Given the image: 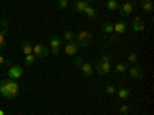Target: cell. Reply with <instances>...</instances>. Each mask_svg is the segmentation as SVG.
<instances>
[{
  "label": "cell",
  "instance_id": "26",
  "mask_svg": "<svg viewBox=\"0 0 154 115\" xmlns=\"http://www.w3.org/2000/svg\"><path fill=\"white\" fill-rule=\"evenodd\" d=\"M105 92H106L108 95H114V94H116V87H114V84H111V83L105 84Z\"/></svg>",
  "mask_w": 154,
  "mask_h": 115
},
{
  "label": "cell",
  "instance_id": "8",
  "mask_svg": "<svg viewBox=\"0 0 154 115\" xmlns=\"http://www.w3.org/2000/svg\"><path fill=\"white\" fill-rule=\"evenodd\" d=\"M100 29H102V32H103L106 37H111V42H112V43H116V42L119 40V38L114 35V28H112V25H111V23H103Z\"/></svg>",
  "mask_w": 154,
  "mask_h": 115
},
{
  "label": "cell",
  "instance_id": "5",
  "mask_svg": "<svg viewBox=\"0 0 154 115\" xmlns=\"http://www.w3.org/2000/svg\"><path fill=\"white\" fill-rule=\"evenodd\" d=\"M32 54L35 55V58H46L49 55V48L43 43H38L32 46Z\"/></svg>",
  "mask_w": 154,
  "mask_h": 115
},
{
  "label": "cell",
  "instance_id": "4",
  "mask_svg": "<svg viewBox=\"0 0 154 115\" xmlns=\"http://www.w3.org/2000/svg\"><path fill=\"white\" fill-rule=\"evenodd\" d=\"M74 65L77 66V68H79L82 72H83V75L85 77H91L93 74H94V68L91 66V65H89V63H85L82 58H79V57H77V58H74Z\"/></svg>",
  "mask_w": 154,
  "mask_h": 115
},
{
  "label": "cell",
  "instance_id": "20",
  "mask_svg": "<svg viewBox=\"0 0 154 115\" xmlns=\"http://www.w3.org/2000/svg\"><path fill=\"white\" fill-rule=\"evenodd\" d=\"M35 61H37V58H35V55H34V54H28V55H25V65H26L28 68H31Z\"/></svg>",
  "mask_w": 154,
  "mask_h": 115
},
{
  "label": "cell",
  "instance_id": "32",
  "mask_svg": "<svg viewBox=\"0 0 154 115\" xmlns=\"http://www.w3.org/2000/svg\"><path fill=\"white\" fill-rule=\"evenodd\" d=\"M123 2H131V0H123Z\"/></svg>",
  "mask_w": 154,
  "mask_h": 115
},
{
  "label": "cell",
  "instance_id": "29",
  "mask_svg": "<svg viewBox=\"0 0 154 115\" xmlns=\"http://www.w3.org/2000/svg\"><path fill=\"white\" fill-rule=\"evenodd\" d=\"M5 61H6V58H5L2 54H0V66H2V65H5Z\"/></svg>",
  "mask_w": 154,
  "mask_h": 115
},
{
  "label": "cell",
  "instance_id": "25",
  "mask_svg": "<svg viewBox=\"0 0 154 115\" xmlns=\"http://www.w3.org/2000/svg\"><path fill=\"white\" fill-rule=\"evenodd\" d=\"M59 9H68L69 8V0H57Z\"/></svg>",
  "mask_w": 154,
  "mask_h": 115
},
{
  "label": "cell",
  "instance_id": "12",
  "mask_svg": "<svg viewBox=\"0 0 154 115\" xmlns=\"http://www.w3.org/2000/svg\"><path fill=\"white\" fill-rule=\"evenodd\" d=\"M134 9V2H125L119 6V11H120V16L126 17V16H130L131 12Z\"/></svg>",
  "mask_w": 154,
  "mask_h": 115
},
{
  "label": "cell",
  "instance_id": "2",
  "mask_svg": "<svg viewBox=\"0 0 154 115\" xmlns=\"http://www.w3.org/2000/svg\"><path fill=\"white\" fill-rule=\"evenodd\" d=\"M91 40H93V35L88 31H80V32L75 34V42L80 48H86L89 43H91Z\"/></svg>",
  "mask_w": 154,
  "mask_h": 115
},
{
  "label": "cell",
  "instance_id": "13",
  "mask_svg": "<svg viewBox=\"0 0 154 115\" xmlns=\"http://www.w3.org/2000/svg\"><path fill=\"white\" fill-rule=\"evenodd\" d=\"M145 29V20L142 17H134L133 19V31L134 32H142Z\"/></svg>",
  "mask_w": 154,
  "mask_h": 115
},
{
  "label": "cell",
  "instance_id": "31",
  "mask_svg": "<svg viewBox=\"0 0 154 115\" xmlns=\"http://www.w3.org/2000/svg\"><path fill=\"white\" fill-rule=\"evenodd\" d=\"M0 115H5V112H3V111H0Z\"/></svg>",
  "mask_w": 154,
  "mask_h": 115
},
{
  "label": "cell",
  "instance_id": "28",
  "mask_svg": "<svg viewBox=\"0 0 154 115\" xmlns=\"http://www.w3.org/2000/svg\"><path fill=\"white\" fill-rule=\"evenodd\" d=\"M99 61H108V63H111V61H112V57H111L109 54H103V55L100 57Z\"/></svg>",
  "mask_w": 154,
  "mask_h": 115
},
{
  "label": "cell",
  "instance_id": "18",
  "mask_svg": "<svg viewBox=\"0 0 154 115\" xmlns=\"http://www.w3.org/2000/svg\"><path fill=\"white\" fill-rule=\"evenodd\" d=\"M105 6H106V9H109V11H117L119 6H120V3L117 2V0H106Z\"/></svg>",
  "mask_w": 154,
  "mask_h": 115
},
{
  "label": "cell",
  "instance_id": "19",
  "mask_svg": "<svg viewBox=\"0 0 154 115\" xmlns=\"http://www.w3.org/2000/svg\"><path fill=\"white\" fill-rule=\"evenodd\" d=\"M22 52H23V55L32 54V45L29 42H22Z\"/></svg>",
  "mask_w": 154,
  "mask_h": 115
},
{
  "label": "cell",
  "instance_id": "33",
  "mask_svg": "<svg viewBox=\"0 0 154 115\" xmlns=\"http://www.w3.org/2000/svg\"><path fill=\"white\" fill-rule=\"evenodd\" d=\"M86 2H94V0H86Z\"/></svg>",
  "mask_w": 154,
  "mask_h": 115
},
{
  "label": "cell",
  "instance_id": "27",
  "mask_svg": "<svg viewBox=\"0 0 154 115\" xmlns=\"http://www.w3.org/2000/svg\"><path fill=\"white\" fill-rule=\"evenodd\" d=\"M119 112H120V115H128V114H130V106L122 105V106L119 108Z\"/></svg>",
  "mask_w": 154,
  "mask_h": 115
},
{
  "label": "cell",
  "instance_id": "22",
  "mask_svg": "<svg viewBox=\"0 0 154 115\" xmlns=\"http://www.w3.org/2000/svg\"><path fill=\"white\" fill-rule=\"evenodd\" d=\"M63 38H65L66 42H71V40H74V38H75V32L71 31V29H66L65 32H63Z\"/></svg>",
  "mask_w": 154,
  "mask_h": 115
},
{
  "label": "cell",
  "instance_id": "11",
  "mask_svg": "<svg viewBox=\"0 0 154 115\" xmlns=\"http://www.w3.org/2000/svg\"><path fill=\"white\" fill-rule=\"evenodd\" d=\"M112 28H114V35L119 38L122 34L126 32V29H128V23H126V22H117L116 25H112Z\"/></svg>",
  "mask_w": 154,
  "mask_h": 115
},
{
  "label": "cell",
  "instance_id": "23",
  "mask_svg": "<svg viewBox=\"0 0 154 115\" xmlns=\"http://www.w3.org/2000/svg\"><path fill=\"white\" fill-rule=\"evenodd\" d=\"M116 71H117L119 74H123V72L128 71V65H126V63H123V61H119L117 65H116Z\"/></svg>",
  "mask_w": 154,
  "mask_h": 115
},
{
  "label": "cell",
  "instance_id": "14",
  "mask_svg": "<svg viewBox=\"0 0 154 115\" xmlns=\"http://www.w3.org/2000/svg\"><path fill=\"white\" fill-rule=\"evenodd\" d=\"M128 74H130L131 78H143V71L139 66H131L128 68Z\"/></svg>",
  "mask_w": 154,
  "mask_h": 115
},
{
  "label": "cell",
  "instance_id": "16",
  "mask_svg": "<svg viewBox=\"0 0 154 115\" xmlns=\"http://www.w3.org/2000/svg\"><path fill=\"white\" fill-rule=\"evenodd\" d=\"M9 34V28H0V51L6 46V35Z\"/></svg>",
  "mask_w": 154,
  "mask_h": 115
},
{
  "label": "cell",
  "instance_id": "6",
  "mask_svg": "<svg viewBox=\"0 0 154 115\" xmlns=\"http://www.w3.org/2000/svg\"><path fill=\"white\" fill-rule=\"evenodd\" d=\"M23 68L20 66V65H11L9 68H8V78H12V80H19V78H22V75H23Z\"/></svg>",
  "mask_w": 154,
  "mask_h": 115
},
{
  "label": "cell",
  "instance_id": "17",
  "mask_svg": "<svg viewBox=\"0 0 154 115\" xmlns=\"http://www.w3.org/2000/svg\"><path fill=\"white\" fill-rule=\"evenodd\" d=\"M83 14H85L88 19H91V20L97 19V11H96V8H94V6H91V5H89V6L85 9V12H83Z\"/></svg>",
  "mask_w": 154,
  "mask_h": 115
},
{
  "label": "cell",
  "instance_id": "7",
  "mask_svg": "<svg viewBox=\"0 0 154 115\" xmlns=\"http://www.w3.org/2000/svg\"><path fill=\"white\" fill-rule=\"evenodd\" d=\"M96 72L99 75H108L111 72V63H108V61H97L96 63Z\"/></svg>",
  "mask_w": 154,
  "mask_h": 115
},
{
  "label": "cell",
  "instance_id": "24",
  "mask_svg": "<svg viewBox=\"0 0 154 115\" xmlns=\"http://www.w3.org/2000/svg\"><path fill=\"white\" fill-rule=\"evenodd\" d=\"M128 61H130L133 66H137V61H139L137 54L136 52H130V54H128Z\"/></svg>",
  "mask_w": 154,
  "mask_h": 115
},
{
  "label": "cell",
  "instance_id": "10",
  "mask_svg": "<svg viewBox=\"0 0 154 115\" xmlns=\"http://www.w3.org/2000/svg\"><path fill=\"white\" fill-rule=\"evenodd\" d=\"M79 49H80V46L77 45V42H74V40L66 42V45H65V52H66V55H71V57L79 52Z\"/></svg>",
  "mask_w": 154,
  "mask_h": 115
},
{
  "label": "cell",
  "instance_id": "1",
  "mask_svg": "<svg viewBox=\"0 0 154 115\" xmlns=\"http://www.w3.org/2000/svg\"><path fill=\"white\" fill-rule=\"evenodd\" d=\"M20 92V86L17 83V80L12 78H5L0 81V95L6 100H14Z\"/></svg>",
  "mask_w": 154,
  "mask_h": 115
},
{
  "label": "cell",
  "instance_id": "9",
  "mask_svg": "<svg viewBox=\"0 0 154 115\" xmlns=\"http://www.w3.org/2000/svg\"><path fill=\"white\" fill-rule=\"evenodd\" d=\"M88 6H89V2H86V0H75L72 5V11L77 12V14H83Z\"/></svg>",
  "mask_w": 154,
  "mask_h": 115
},
{
  "label": "cell",
  "instance_id": "21",
  "mask_svg": "<svg viewBox=\"0 0 154 115\" xmlns=\"http://www.w3.org/2000/svg\"><path fill=\"white\" fill-rule=\"evenodd\" d=\"M140 8H142V11L145 12H152V2H139Z\"/></svg>",
  "mask_w": 154,
  "mask_h": 115
},
{
  "label": "cell",
  "instance_id": "3",
  "mask_svg": "<svg viewBox=\"0 0 154 115\" xmlns=\"http://www.w3.org/2000/svg\"><path fill=\"white\" fill-rule=\"evenodd\" d=\"M60 46H62V37L57 35V34L49 35V48H51L49 52L53 54V55H59V52H60Z\"/></svg>",
  "mask_w": 154,
  "mask_h": 115
},
{
  "label": "cell",
  "instance_id": "15",
  "mask_svg": "<svg viewBox=\"0 0 154 115\" xmlns=\"http://www.w3.org/2000/svg\"><path fill=\"white\" fill-rule=\"evenodd\" d=\"M116 94H117V97L120 100H126V98H130V95H131V89H128L125 86H120L119 89H116Z\"/></svg>",
  "mask_w": 154,
  "mask_h": 115
},
{
  "label": "cell",
  "instance_id": "30",
  "mask_svg": "<svg viewBox=\"0 0 154 115\" xmlns=\"http://www.w3.org/2000/svg\"><path fill=\"white\" fill-rule=\"evenodd\" d=\"M140 2H152V0H140Z\"/></svg>",
  "mask_w": 154,
  "mask_h": 115
}]
</instances>
